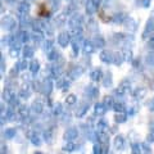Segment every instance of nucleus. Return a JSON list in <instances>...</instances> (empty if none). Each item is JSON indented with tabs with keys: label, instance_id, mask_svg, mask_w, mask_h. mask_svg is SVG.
I'll return each mask as SVG.
<instances>
[]
</instances>
